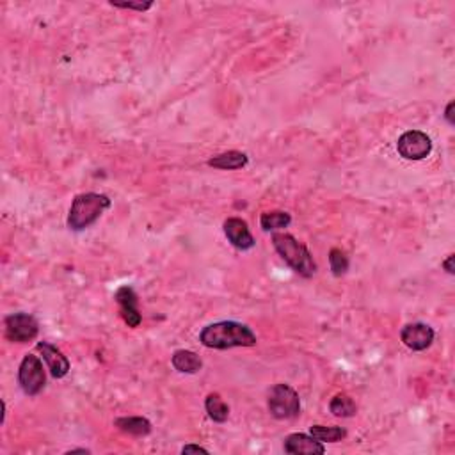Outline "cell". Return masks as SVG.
<instances>
[{"instance_id": "cell-1", "label": "cell", "mask_w": 455, "mask_h": 455, "mask_svg": "<svg viewBox=\"0 0 455 455\" xmlns=\"http://www.w3.org/2000/svg\"><path fill=\"white\" fill-rule=\"evenodd\" d=\"M199 341L209 349L226 350L235 349V347H254L258 340L253 329L246 324L235 322V320H223V322L203 327Z\"/></svg>"}, {"instance_id": "cell-2", "label": "cell", "mask_w": 455, "mask_h": 455, "mask_svg": "<svg viewBox=\"0 0 455 455\" xmlns=\"http://www.w3.org/2000/svg\"><path fill=\"white\" fill-rule=\"evenodd\" d=\"M112 206V199L105 194L84 192L75 196L68 213V228L82 232L96 223Z\"/></svg>"}, {"instance_id": "cell-3", "label": "cell", "mask_w": 455, "mask_h": 455, "mask_svg": "<svg viewBox=\"0 0 455 455\" xmlns=\"http://www.w3.org/2000/svg\"><path fill=\"white\" fill-rule=\"evenodd\" d=\"M272 246L277 251L283 262L303 277L315 276L317 263L311 256L310 249L294 235L289 233H274L272 235Z\"/></svg>"}, {"instance_id": "cell-4", "label": "cell", "mask_w": 455, "mask_h": 455, "mask_svg": "<svg viewBox=\"0 0 455 455\" xmlns=\"http://www.w3.org/2000/svg\"><path fill=\"white\" fill-rule=\"evenodd\" d=\"M269 411L276 420H292L301 413V398L289 384H276L269 391Z\"/></svg>"}, {"instance_id": "cell-5", "label": "cell", "mask_w": 455, "mask_h": 455, "mask_svg": "<svg viewBox=\"0 0 455 455\" xmlns=\"http://www.w3.org/2000/svg\"><path fill=\"white\" fill-rule=\"evenodd\" d=\"M18 384L23 393L29 397H36L41 393L46 384V374L43 361L34 354H27L18 368Z\"/></svg>"}, {"instance_id": "cell-6", "label": "cell", "mask_w": 455, "mask_h": 455, "mask_svg": "<svg viewBox=\"0 0 455 455\" xmlns=\"http://www.w3.org/2000/svg\"><path fill=\"white\" fill-rule=\"evenodd\" d=\"M397 150L406 160H423L433 152V139L421 130H409L398 137Z\"/></svg>"}, {"instance_id": "cell-7", "label": "cell", "mask_w": 455, "mask_h": 455, "mask_svg": "<svg viewBox=\"0 0 455 455\" xmlns=\"http://www.w3.org/2000/svg\"><path fill=\"white\" fill-rule=\"evenodd\" d=\"M6 327V338L15 343H27V341H32L39 333V324L38 320L34 319L29 313H13V315H8L4 320Z\"/></svg>"}, {"instance_id": "cell-8", "label": "cell", "mask_w": 455, "mask_h": 455, "mask_svg": "<svg viewBox=\"0 0 455 455\" xmlns=\"http://www.w3.org/2000/svg\"><path fill=\"white\" fill-rule=\"evenodd\" d=\"M114 299L119 306V313H121L123 320L128 327L136 329V327L140 326L143 322V315L139 311V299H137V294L132 286L125 284V286H119L114 294Z\"/></svg>"}, {"instance_id": "cell-9", "label": "cell", "mask_w": 455, "mask_h": 455, "mask_svg": "<svg viewBox=\"0 0 455 455\" xmlns=\"http://www.w3.org/2000/svg\"><path fill=\"white\" fill-rule=\"evenodd\" d=\"M400 340L407 349L421 352V350H427L433 345L434 329L423 322L406 324L400 331Z\"/></svg>"}, {"instance_id": "cell-10", "label": "cell", "mask_w": 455, "mask_h": 455, "mask_svg": "<svg viewBox=\"0 0 455 455\" xmlns=\"http://www.w3.org/2000/svg\"><path fill=\"white\" fill-rule=\"evenodd\" d=\"M36 350L41 354L43 361L46 363L50 370V376L53 379H62V377L68 376L70 372V361L68 357L62 354L61 349H57L55 345L48 343V341H39L36 345Z\"/></svg>"}, {"instance_id": "cell-11", "label": "cell", "mask_w": 455, "mask_h": 455, "mask_svg": "<svg viewBox=\"0 0 455 455\" xmlns=\"http://www.w3.org/2000/svg\"><path fill=\"white\" fill-rule=\"evenodd\" d=\"M224 235L233 247L240 251H249L254 247V239L249 232V226L240 217H230L224 220Z\"/></svg>"}, {"instance_id": "cell-12", "label": "cell", "mask_w": 455, "mask_h": 455, "mask_svg": "<svg viewBox=\"0 0 455 455\" xmlns=\"http://www.w3.org/2000/svg\"><path fill=\"white\" fill-rule=\"evenodd\" d=\"M283 450L292 455H322L326 454V447L315 437L308 434H290L284 437Z\"/></svg>"}, {"instance_id": "cell-13", "label": "cell", "mask_w": 455, "mask_h": 455, "mask_svg": "<svg viewBox=\"0 0 455 455\" xmlns=\"http://www.w3.org/2000/svg\"><path fill=\"white\" fill-rule=\"evenodd\" d=\"M114 425H116L121 433L133 437H145L152 433V421L143 416L118 418V420H114Z\"/></svg>"}, {"instance_id": "cell-14", "label": "cell", "mask_w": 455, "mask_h": 455, "mask_svg": "<svg viewBox=\"0 0 455 455\" xmlns=\"http://www.w3.org/2000/svg\"><path fill=\"white\" fill-rule=\"evenodd\" d=\"M249 162V157L242 152H237V150H232V152H224L220 155L212 157L209 160V166L213 167V169H223V171H232V169H242V167L247 166Z\"/></svg>"}, {"instance_id": "cell-15", "label": "cell", "mask_w": 455, "mask_h": 455, "mask_svg": "<svg viewBox=\"0 0 455 455\" xmlns=\"http://www.w3.org/2000/svg\"><path fill=\"white\" fill-rule=\"evenodd\" d=\"M171 363L175 367V370H178L180 374H197L203 368L202 357L197 356L192 350H176L171 357Z\"/></svg>"}, {"instance_id": "cell-16", "label": "cell", "mask_w": 455, "mask_h": 455, "mask_svg": "<svg viewBox=\"0 0 455 455\" xmlns=\"http://www.w3.org/2000/svg\"><path fill=\"white\" fill-rule=\"evenodd\" d=\"M290 223H292V216L284 210H270V212H263L260 217V226L263 232L283 230V228H289Z\"/></svg>"}, {"instance_id": "cell-17", "label": "cell", "mask_w": 455, "mask_h": 455, "mask_svg": "<svg viewBox=\"0 0 455 455\" xmlns=\"http://www.w3.org/2000/svg\"><path fill=\"white\" fill-rule=\"evenodd\" d=\"M205 409L209 413L210 420H213L216 423H224L230 416V406L224 402L219 393H210L205 398Z\"/></svg>"}, {"instance_id": "cell-18", "label": "cell", "mask_w": 455, "mask_h": 455, "mask_svg": "<svg viewBox=\"0 0 455 455\" xmlns=\"http://www.w3.org/2000/svg\"><path fill=\"white\" fill-rule=\"evenodd\" d=\"M329 411L336 418H350L357 413V406L347 393H338L331 398Z\"/></svg>"}, {"instance_id": "cell-19", "label": "cell", "mask_w": 455, "mask_h": 455, "mask_svg": "<svg viewBox=\"0 0 455 455\" xmlns=\"http://www.w3.org/2000/svg\"><path fill=\"white\" fill-rule=\"evenodd\" d=\"M310 434L320 443H338L347 437V430L343 427H326V425H313L310 429Z\"/></svg>"}, {"instance_id": "cell-20", "label": "cell", "mask_w": 455, "mask_h": 455, "mask_svg": "<svg viewBox=\"0 0 455 455\" xmlns=\"http://www.w3.org/2000/svg\"><path fill=\"white\" fill-rule=\"evenodd\" d=\"M329 265L334 276L336 277L343 276V274L349 270V256H347L345 251L333 247V249L329 251Z\"/></svg>"}, {"instance_id": "cell-21", "label": "cell", "mask_w": 455, "mask_h": 455, "mask_svg": "<svg viewBox=\"0 0 455 455\" xmlns=\"http://www.w3.org/2000/svg\"><path fill=\"white\" fill-rule=\"evenodd\" d=\"M110 6L118 9H133V11H148L150 8L153 6V2H110Z\"/></svg>"}, {"instance_id": "cell-22", "label": "cell", "mask_w": 455, "mask_h": 455, "mask_svg": "<svg viewBox=\"0 0 455 455\" xmlns=\"http://www.w3.org/2000/svg\"><path fill=\"white\" fill-rule=\"evenodd\" d=\"M182 454H209V450L199 447V444H185L182 448Z\"/></svg>"}, {"instance_id": "cell-23", "label": "cell", "mask_w": 455, "mask_h": 455, "mask_svg": "<svg viewBox=\"0 0 455 455\" xmlns=\"http://www.w3.org/2000/svg\"><path fill=\"white\" fill-rule=\"evenodd\" d=\"M454 107H455V103L450 102L447 105V110H444V119H447L448 125H451V126L455 125V121H454Z\"/></svg>"}, {"instance_id": "cell-24", "label": "cell", "mask_w": 455, "mask_h": 455, "mask_svg": "<svg viewBox=\"0 0 455 455\" xmlns=\"http://www.w3.org/2000/svg\"><path fill=\"white\" fill-rule=\"evenodd\" d=\"M454 260H455L454 254H448L447 260H444V262L441 263V267H443V269L447 270L448 274H454L455 272V269H454Z\"/></svg>"}, {"instance_id": "cell-25", "label": "cell", "mask_w": 455, "mask_h": 455, "mask_svg": "<svg viewBox=\"0 0 455 455\" xmlns=\"http://www.w3.org/2000/svg\"><path fill=\"white\" fill-rule=\"evenodd\" d=\"M77 451H82V454H89V450H86V448H73V450H70L68 454H77Z\"/></svg>"}]
</instances>
